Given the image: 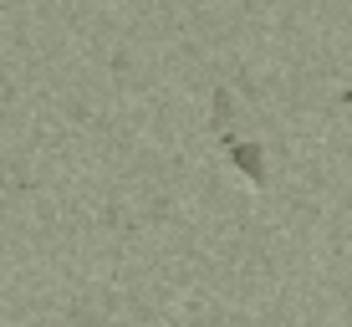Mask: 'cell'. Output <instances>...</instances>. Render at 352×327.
<instances>
[{"label":"cell","instance_id":"6da1fadb","mask_svg":"<svg viewBox=\"0 0 352 327\" xmlns=\"http://www.w3.org/2000/svg\"><path fill=\"white\" fill-rule=\"evenodd\" d=\"M230 159H235L240 169H245V174L256 179V184L265 179V164H261V149H256V143H235V138H230Z\"/></svg>","mask_w":352,"mask_h":327},{"label":"cell","instance_id":"3957f363","mask_svg":"<svg viewBox=\"0 0 352 327\" xmlns=\"http://www.w3.org/2000/svg\"><path fill=\"white\" fill-rule=\"evenodd\" d=\"M77 327H102V322H92V317H82V322H77Z\"/></svg>","mask_w":352,"mask_h":327},{"label":"cell","instance_id":"7a4b0ae2","mask_svg":"<svg viewBox=\"0 0 352 327\" xmlns=\"http://www.w3.org/2000/svg\"><path fill=\"white\" fill-rule=\"evenodd\" d=\"M214 123H230V92H220V98H214Z\"/></svg>","mask_w":352,"mask_h":327},{"label":"cell","instance_id":"277c9868","mask_svg":"<svg viewBox=\"0 0 352 327\" xmlns=\"http://www.w3.org/2000/svg\"><path fill=\"white\" fill-rule=\"evenodd\" d=\"M342 103H352V87H347V92H342Z\"/></svg>","mask_w":352,"mask_h":327}]
</instances>
